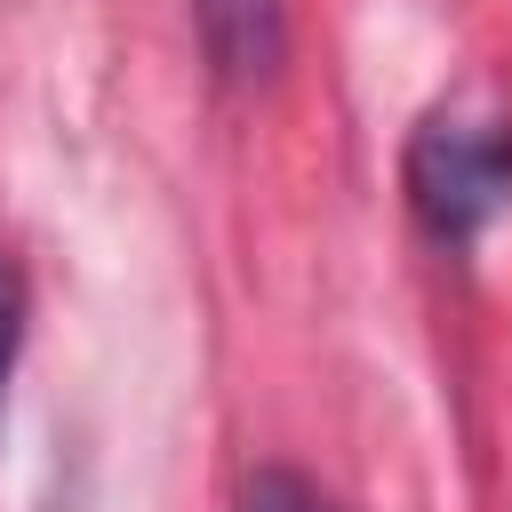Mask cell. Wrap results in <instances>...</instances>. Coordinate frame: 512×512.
I'll use <instances>...</instances> for the list:
<instances>
[{"label": "cell", "instance_id": "cell-1", "mask_svg": "<svg viewBox=\"0 0 512 512\" xmlns=\"http://www.w3.org/2000/svg\"><path fill=\"white\" fill-rule=\"evenodd\" d=\"M408 200L432 240H480L512 216V120L488 104H440L408 136Z\"/></svg>", "mask_w": 512, "mask_h": 512}, {"label": "cell", "instance_id": "cell-2", "mask_svg": "<svg viewBox=\"0 0 512 512\" xmlns=\"http://www.w3.org/2000/svg\"><path fill=\"white\" fill-rule=\"evenodd\" d=\"M192 24H200L208 64L240 88L272 80V64L288 48V0H192Z\"/></svg>", "mask_w": 512, "mask_h": 512}, {"label": "cell", "instance_id": "cell-3", "mask_svg": "<svg viewBox=\"0 0 512 512\" xmlns=\"http://www.w3.org/2000/svg\"><path fill=\"white\" fill-rule=\"evenodd\" d=\"M16 328H24V280H16L8 240H0V392H8V368H16Z\"/></svg>", "mask_w": 512, "mask_h": 512}, {"label": "cell", "instance_id": "cell-4", "mask_svg": "<svg viewBox=\"0 0 512 512\" xmlns=\"http://www.w3.org/2000/svg\"><path fill=\"white\" fill-rule=\"evenodd\" d=\"M248 512H312V496H304L296 480H256V496H248Z\"/></svg>", "mask_w": 512, "mask_h": 512}]
</instances>
